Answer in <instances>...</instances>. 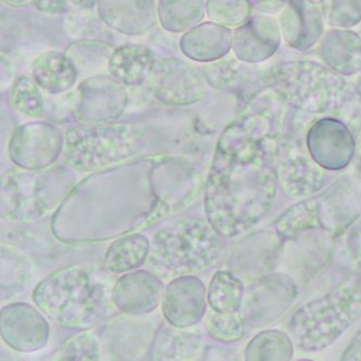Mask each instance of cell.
Listing matches in <instances>:
<instances>
[{
  "label": "cell",
  "mask_w": 361,
  "mask_h": 361,
  "mask_svg": "<svg viewBox=\"0 0 361 361\" xmlns=\"http://www.w3.org/2000/svg\"><path fill=\"white\" fill-rule=\"evenodd\" d=\"M263 97L228 125L216 146L205 187L207 221L224 238L261 223L279 188L281 108Z\"/></svg>",
  "instance_id": "1"
},
{
  "label": "cell",
  "mask_w": 361,
  "mask_h": 361,
  "mask_svg": "<svg viewBox=\"0 0 361 361\" xmlns=\"http://www.w3.org/2000/svg\"><path fill=\"white\" fill-rule=\"evenodd\" d=\"M256 90H270L281 102L300 113L338 114L361 98L356 86L326 64L314 61H286L258 73Z\"/></svg>",
  "instance_id": "2"
},
{
  "label": "cell",
  "mask_w": 361,
  "mask_h": 361,
  "mask_svg": "<svg viewBox=\"0 0 361 361\" xmlns=\"http://www.w3.org/2000/svg\"><path fill=\"white\" fill-rule=\"evenodd\" d=\"M112 291L94 269L71 266L50 274L36 286L33 300L48 319L66 329L87 330L106 314Z\"/></svg>",
  "instance_id": "3"
},
{
  "label": "cell",
  "mask_w": 361,
  "mask_h": 361,
  "mask_svg": "<svg viewBox=\"0 0 361 361\" xmlns=\"http://www.w3.org/2000/svg\"><path fill=\"white\" fill-rule=\"evenodd\" d=\"M221 238L209 221H174L155 233L147 265L164 279L203 271L219 261Z\"/></svg>",
  "instance_id": "4"
},
{
  "label": "cell",
  "mask_w": 361,
  "mask_h": 361,
  "mask_svg": "<svg viewBox=\"0 0 361 361\" xmlns=\"http://www.w3.org/2000/svg\"><path fill=\"white\" fill-rule=\"evenodd\" d=\"M360 314L361 281L350 279L298 308L288 329L300 350L319 352L336 343Z\"/></svg>",
  "instance_id": "5"
},
{
  "label": "cell",
  "mask_w": 361,
  "mask_h": 361,
  "mask_svg": "<svg viewBox=\"0 0 361 361\" xmlns=\"http://www.w3.org/2000/svg\"><path fill=\"white\" fill-rule=\"evenodd\" d=\"M75 177L64 167L49 171H11L1 178V217L11 221L42 219L73 192Z\"/></svg>",
  "instance_id": "6"
},
{
  "label": "cell",
  "mask_w": 361,
  "mask_h": 361,
  "mask_svg": "<svg viewBox=\"0 0 361 361\" xmlns=\"http://www.w3.org/2000/svg\"><path fill=\"white\" fill-rule=\"evenodd\" d=\"M142 148V134L134 125L82 123L66 132L63 155L71 167L90 173L120 164Z\"/></svg>",
  "instance_id": "7"
},
{
  "label": "cell",
  "mask_w": 361,
  "mask_h": 361,
  "mask_svg": "<svg viewBox=\"0 0 361 361\" xmlns=\"http://www.w3.org/2000/svg\"><path fill=\"white\" fill-rule=\"evenodd\" d=\"M360 200L353 187L338 183L288 207L274 221V229L281 241L295 239L312 229L341 233L354 224Z\"/></svg>",
  "instance_id": "8"
},
{
  "label": "cell",
  "mask_w": 361,
  "mask_h": 361,
  "mask_svg": "<svg viewBox=\"0 0 361 361\" xmlns=\"http://www.w3.org/2000/svg\"><path fill=\"white\" fill-rule=\"evenodd\" d=\"M204 73L177 58L157 60L148 78V87L157 100L171 106H192L207 94Z\"/></svg>",
  "instance_id": "9"
},
{
  "label": "cell",
  "mask_w": 361,
  "mask_h": 361,
  "mask_svg": "<svg viewBox=\"0 0 361 361\" xmlns=\"http://www.w3.org/2000/svg\"><path fill=\"white\" fill-rule=\"evenodd\" d=\"M278 171L280 187L294 199L312 197L326 185L324 169L312 160L302 138L294 134L280 136Z\"/></svg>",
  "instance_id": "10"
},
{
  "label": "cell",
  "mask_w": 361,
  "mask_h": 361,
  "mask_svg": "<svg viewBox=\"0 0 361 361\" xmlns=\"http://www.w3.org/2000/svg\"><path fill=\"white\" fill-rule=\"evenodd\" d=\"M61 130L47 122H32L14 130L9 142V157L24 171H42L54 164L63 152Z\"/></svg>",
  "instance_id": "11"
},
{
  "label": "cell",
  "mask_w": 361,
  "mask_h": 361,
  "mask_svg": "<svg viewBox=\"0 0 361 361\" xmlns=\"http://www.w3.org/2000/svg\"><path fill=\"white\" fill-rule=\"evenodd\" d=\"M306 147L312 160L322 169L338 171L346 169L356 153V139L343 121L326 116L308 129Z\"/></svg>",
  "instance_id": "12"
},
{
  "label": "cell",
  "mask_w": 361,
  "mask_h": 361,
  "mask_svg": "<svg viewBox=\"0 0 361 361\" xmlns=\"http://www.w3.org/2000/svg\"><path fill=\"white\" fill-rule=\"evenodd\" d=\"M124 85L112 76L94 75L80 82L74 106V116L85 124L118 120L127 106Z\"/></svg>",
  "instance_id": "13"
},
{
  "label": "cell",
  "mask_w": 361,
  "mask_h": 361,
  "mask_svg": "<svg viewBox=\"0 0 361 361\" xmlns=\"http://www.w3.org/2000/svg\"><path fill=\"white\" fill-rule=\"evenodd\" d=\"M298 288L286 274H270L249 291L244 304L243 318L251 326L271 324L283 316L295 300Z\"/></svg>",
  "instance_id": "14"
},
{
  "label": "cell",
  "mask_w": 361,
  "mask_h": 361,
  "mask_svg": "<svg viewBox=\"0 0 361 361\" xmlns=\"http://www.w3.org/2000/svg\"><path fill=\"white\" fill-rule=\"evenodd\" d=\"M0 334L12 350L35 353L47 345L49 324L33 306L26 302H13L1 308Z\"/></svg>",
  "instance_id": "15"
},
{
  "label": "cell",
  "mask_w": 361,
  "mask_h": 361,
  "mask_svg": "<svg viewBox=\"0 0 361 361\" xmlns=\"http://www.w3.org/2000/svg\"><path fill=\"white\" fill-rule=\"evenodd\" d=\"M207 298L204 283L193 274L175 278L165 288L163 316L174 328H190L204 317Z\"/></svg>",
  "instance_id": "16"
},
{
  "label": "cell",
  "mask_w": 361,
  "mask_h": 361,
  "mask_svg": "<svg viewBox=\"0 0 361 361\" xmlns=\"http://www.w3.org/2000/svg\"><path fill=\"white\" fill-rule=\"evenodd\" d=\"M279 25L286 44L304 52L320 42L326 22L316 0H288L280 12Z\"/></svg>",
  "instance_id": "17"
},
{
  "label": "cell",
  "mask_w": 361,
  "mask_h": 361,
  "mask_svg": "<svg viewBox=\"0 0 361 361\" xmlns=\"http://www.w3.org/2000/svg\"><path fill=\"white\" fill-rule=\"evenodd\" d=\"M281 38L279 23L274 18L256 14L233 31V54L243 63H263L277 54Z\"/></svg>",
  "instance_id": "18"
},
{
  "label": "cell",
  "mask_w": 361,
  "mask_h": 361,
  "mask_svg": "<svg viewBox=\"0 0 361 361\" xmlns=\"http://www.w3.org/2000/svg\"><path fill=\"white\" fill-rule=\"evenodd\" d=\"M164 284L161 277L149 270L124 274L112 288V302L121 312L143 314L154 312L163 298Z\"/></svg>",
  "instance_id": "19"
},
{
  "label": "cell",
  "mask_w": 361,
  "mask_h": 361,
  "mask_svg": "<svg viewBox=\"0 0 361 361\" xmlns=\"http://www.w3.org/2000/svg\"><path fill=\"white\" fill-rule=\"evenodd\" d=\"M99 18L116 33L139 36L157 24L154 0H98Z\"/></svg>",
  "instance_id": "20"
},
{
  "label": "cell",
  "mask_w": 361,
  "mask_h": 361,
  "mask_svg": "<svg viewBox=\"0 0 361 361\" xmlns=\"http://www.w3.org/2000/svg\"><path fill=\"white\" fill-rule=\"evenodd\" d=\"M233 44V30L214 22L199 24L180 38V49L188 59L204 63L224 59Z\"/></svg>",
  "instance_id": "21"
},
{
  "label": "cell",
  "mask_w": 361,
  "mask_h": 361,
  "mask_svg": "<svg viewBox=\"0 0 361 361\" xmlns=\"http://www.w3.org/2000/svg\"><path fill=\"white\" fill-rule=\"evenodd\" d=\"M324 63L341 75L361 74V36L350 28H334L319 42Z\"/></svg>",
  "instance_id": "22"
},
{
  "label": "cell",
  "mask_w": 361,
  "mask_h": 361,
  "mask_svg": "<svg viewBox=\"0 0 361 361\" xmlns=\"http://www.w3.org/2000/svg\"><path fill=\"white\" fill-rule=\"evenodd\" d=\"M155 61L154 52L147 46L124 45L113 51L108 71L124 86L138 87L148 80Z\"/></svg>",
  "instance_id": "23"
},
{
  "label": "cell",
  "mask_w": 361,
  "mask_h": 361,
  "mask_svg": "<svg viewBox=\"0 0 361 361\" xmlns=\"http://www.w3.org/2000/svg\"><path fill=\"white\" fill-rule=\"evenodd\" d=\"M32 75L40 90L58 94L73 87L78 72L64 52L48 51L34 60Z\"/></svg>",
  "instance_id": "24"
},
{
  "label": "cell",
  "mask_w": 361,
  "mask_h": 361,
  "mask_svg": "<svg viewBox=\"0 0 361 361\" xmlns=\"http://www.w3.org/2000/svg\"><path fill=\"white\" fill-rule=\"evenodd\" d=\"M151 242L140 233H128L113 241L104 255V267L114 274L137 269L148 261Z\"/></svg>",
  "instance_id": "25"
},
{
  "label": "cell",
  "mask_w": 361,
  "mask_h": 361,
  "mask_svg": "<svg viewBox=\"0 0 361 361\" xmlns=\"http://www.w3.org/2000/svg\"><path fill=\"white\" fill-rule=\"evenodd\" d=\"M207 14V0H160L157 18L169 33H185L201 24Z\"/></svg>",
  "instance_id": "26"
},
{
  "label": "cell",
  "mask_w": 361,
  "mask_h": 361,
  "mask_svg": "<svg viewBox=\"0 0 361 361\" xmlns=\"http://www.w3.org/2000/svg\"><path fill=\"white\" fill-rule=\"evenodd\" d=\"M235 59H221L212 62L204 68V76L207 84L216 90L247 92V96L254 98V85L256 78L252 80L250 68L243 62Z\"/></svg>",
  "instance_id": "27"
},
{
  "label": "cell",
  "mask_w": 361,
  "mask_h": 361,
  "mask_svg": "<svg viewBox=\"0 0 361 361\" xmlns=\"http://www.w3.org/2000/svg\"><path fill=\"white\" fill-rule=\"evenodd\" d=\"M243 282L229 270L214 274L207 291V302L213 312H239L243 305Z\"/></svg>",
  "instance_id": "28"
},
{
  "label": "cell",
  "mask_w": 361,
  "mask_h": 361,
  "mask_svg": "<svg viewBox=\"0 0 361 361\" xmlns=\"http://www.w3.org/2000/svg\"><path fill=\"white\" fill-rule=\"evenodd\" d=\"M113 49L106 42L97 39H82L72 42L64 54L75 66L78 72L99 75V72L108 68Z\"/></svg>",
  "instance_id": "29"
},
{
  "label": "cell",
  "mask_w": 361,
  "mask_h": 361,
  "mask_svg": "<svg viewBox=\"0 0 361 361\" xmlns=\"http://www.w3.org/2000/svg\"><path fill=\"white\" fill-rule=\"evenodd\" d=\"M291 338L280 330H266L252 338L245 350L247 360H290L293 357Z\"/></svg>",
  "instance_id": "30"
},
{
  "label": "cell",
  "mask_w": 361,
  "mask_h": 361,
  "mask_svg": "<svg viewBox=\"0 0 361 361\" xmlns=\"http://www.w3.org/2000/svg\"><path fill=\"white\" fill-rule=\"evenodd\" d=\"M250 0H207V17L214 23L237 30L253 17Z\"/></svg>",
  "instance_id": "31"
},
{
  "label": "cell",
  "mask_w": 361,
  "mask_h": 361,
  "mask_svg": "<svg viewBox=\"0 0 361 361\" xmlns=\"http://www.w3.org/2000/svg\"><path fill=\"white\" fill-rule=\"evenodd\" d=\"M9 99L12 106L27 118H40L45 111V102L39 86L35 80L26 76L14 80Z\"/></svg>",
  "instance_id": "32"
},
{
  "label": "cell",
  "mask_w": 361,
  "mask_h": 361,
  "mask_svg": "<svg viewBox=\"0 0 361 361\" xmlns=\"http://www.w3.org/2000/svg\"><path fill=\"white\" fill-rule=\"evenodd\" d=\"M207 334L221 343L238 342L245 334L247 324L241 312H217L207 314L205 319Z\"/></svg>",
  "instance_id": "33"
},
{
  "label": "cell",
  "mask_w": 361,
  "mask_h": 361,
  "mask_svg": "<svg viewBox=\"0 0 361 361\" xmlns=\"http://www.w3.org/2000/svg\"><path fill=\"white\" fill-rule=\"evenodd\" d=\"M324 22L334 28H353L361 23V0H319Z\"/></svg>",
  "instance_id": "34"
},
{
  "label": "cell",
  "mask_w": 361,
  "mask_h": 361,
  "mask_svg": "<svg viewBox=\"0 0 361 361\" xmlns=\"http://www.w3.org/2000/svg\"><path fill=\"white\" fill-rule=\"evenodd\" d=\"M100 358V345L96 336L92 332L85 331L72 338L64 341L56 352L58 360H99Z\"/></svg>",
  "instance_id": "35"
},
{
  "label": "cell",
  "mask_w": 361,
  "mask_h": 361,
  "mask_svg": "<svg viewBox=\"0 0 361 361\" xmlns=\"http://www.w3.org/2000/svg\"><path fill=\"white\" fill-rule=\"evenodd\" d=\"M30 265L16 251L1 247V290L21 288L27 280Z\"/></svg>",
  "instance_id": "36"
},
{
  "label": "cell",
  "mask_w": 361,
  "mask_h": 361,
  "mask_svg": "<svg viewBox=\"0 0 361 361\" xmlns=\"http://www.w3.org/2000/svg\"><path fill=\"white\" fill-rule=\"evenodd\" d=\"M348 247L350 257L361 272V223L354 225L348 235Z\"/></svg>",
  "instance_id": "37"
},
{
  "label": "cell",
  "mask_w": 361,
  "mask_h": 361,
  "mask_svg": "<svg viewBox=\"0 0 361 361\" xmlns=\"http://www.w3.org/2000/svg\"><path fill=\"white\" fill-rule=\"evenodd\" d=\"M250 1L256 11L271 16V14L280 13L288 0H250Z\"/></svg>",
  "instance_id": "38"
},
{
  "label": "cell",
  "mask_w": 361,
  "mask_h": 361,
  "mask_svg": "<svg viewBox=\"0 0 361 361\" xmlns=\"http://www.w3.org/2000/svg\"><path fill=\"white\" fill-rule=\"evenodd\" d=\"M33 5L42 13L60 14L68 9V0H33Z\"/></svg>",
  "instance_id": "39"
},
{
  "label": "cell",
  "mask_w": 361,
  "mask_h": 361,
  "mask_svg": "<svg viewBox=\"0 0 361 361\" xmlns=\"http://www.w3.org/2000/svg\"><path fill=\"white\" fill-rule=\"evenodd\" d=\"M342 359L343 360H361V326L355 334L354 338L348 344V348L343 353Z\"/></svg>",
  "instance_id": "40"
},
{
  "label": "cell",
  "mask_w": 361,
  "mask_h": 361,
  "mask_svg": "<svg viewBox=\"0 0 361 361\" xmlns=\"http://www.w3.org/2000/svg\"><path fill=\"white\" fill-rule=\"evenodd\" d=\"M71 3L73 4L76 8L82 10L92 9L94 6H97L98 0H70Z\"/></svg>",
  "instance_id": "41"
},
{
  "label": "cell",
  "mask_w": 361,
  "mask_h": 361,
  "mask_svg": "<svg viewBox=\"0 0 361 361\" xmlns=\"http://www.w3.org/2000/svg\"><path fill=\"white\" fill-rule=\"evenodd\" d=\"M3 3L7 4L10 7L20 8L33 4V0H3Z\"/></svg>",
  "instance_id": "42"
},
{
  "label": "cell",
  "mask_w": 361,
  "mask_h": 361,
  "mask_svg": "<svg viewBox=\"0 0 361 361\" xmlns=\"http://www.w3.org/2000/svg\"><path fill=\"white\" fill-rule=\"evenodd\" d=\"M356 173L359 178L361 179V153L360 155H359L358 161H357Z\"/></svg>",
  "instance_id": "43"
},
{
  "label": "cell",
  "mask_w": 361,
  "mask_h": 361,
  "mask_svg": "<svg viewBox=\"0 0 361 361\" xmlns=\"http://www.w3.org/2000/svg\"><path fill=\"white\" fill-rule=\"evenodd\" d=\"M357 92H358L359 96H360L361 98V80H359L358 85L356 86Z\"/></svg>",
  "instance_id": "44"
}]
</instances>
